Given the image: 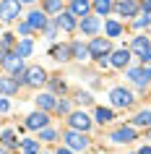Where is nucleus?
Instances as JSON below:
<instances>
[{"instance_id":"obj_5","label":"nucleus","mask_w":151,"mask_h":154,"mask_svg":"<svg viewBox=\"0 0 151 154\" xmlns=\"http://www.w3.org/2000/svg\"><path fill=\"white\" fill-rule=\"evenodd\" d=\"M68 125L76 131H83L86 133L89 128H91V118H89L86 112H68Z\"/></svg>"},{"instance_id":"obj_25","label":"nucleus","mask_w":151,"mask_h":154,"mask_svg":"<svg viewBox=\"0 0 151 154\" xmlns=\"http://www.w3.org/2000/svg\"><path fill=\"white\" fill-rule=\"evenodd\" d=\"M133 123H135V125H146V128H149V125H151V112H149V110L138 112V115L133 118Z\"/></svg>"},{"instance_id":"obj_21","label":"nucleus","mask_w":151,"mask_h":154,"mask_svg":"<svg viewBox=\"0 0 151 154\" xmlns=\"http://www.w3.org/2000/svg\"><path fill=\"white\" fill-rule=\"evenodd\" d=\"M91 8H94L99 16H107V13L112 11V0H94V5H91Z\"/></svg>"},{"instance_id":"obj_43","label":"nucleus","mask_w":151,"mask_h":154,"mask_svg":"<svg viewBox=\"0 0 151 154\" xmlns=\"http://www.w3.org/2000/svg\"><path fill=\"white\" fill-rule=\"evenodd\" d=\"M146 138H149V141H151V125H149V131H146Z\"/></svg>"},{"instance_id":"obj_44","label":"nucleus","mask_w":151,"mask_h":154,"mask_svg":"<svg viewBox=\"0 0 151 154\" xmlns=\"http://www.w3.org/2000/svg\"><path fill=\"white\" fill-rule=\"evenodd\" d=\"M18 3H34V0H18Z\"/></svg>"},{"instance_id":"obj_14","label":"nucleus","mask_w":151,"mask_h":154,"mask_svg":"<svg viewBox=\"0 0 151 154\" xmlns=\"http://www.w3.org/2000/svg\"><path fill=\"white\" fill-rule=\"evenodd\" d=\"M78 26H81V32H83V34H94V32H99V26H102V24H99V18H96V16H83Z\"/></svg>"},{"instance_id":"obj_37","label":"nucleus","mask_w":151,"mask_h":154,"mask_svg":"<svg viewBox=\"0 0 151 154\" xmlns=\"http://www.w3.org/2000/svg\"><path fill=\"white\" fill-rule=\"evenodd\" d=\"M52 89L55 91H65V84L63 81H52Z\"/></svg>"},{"instance_id":"obj_36","label":"nucleus","mask_w":151,"mask_h":154,"mask_svg":"<svg viewBox=\"0 0 151 154\" xmlns=\"http://www.w3.org/2000/svg\"><path fill=\"white\" fill-rule=\"evenodd\" d=\"M141 60H143V65H146V63H151V47H149V50H146V52L141 55Z\"/></svg>"},{"instance_id":"obj_3","label":"nucleus","mask_w":151,"mask_h":154,"mask_svg":"<svg viewBox=\"0 0 151 154\" xmlns=\"http://www.w3.org/2000/svg\"><path fill=\"white\" fill-rule=\"evenodd\" d=\"M21 16V3L18 0H0V18L3 21H16Z\"/></svg>"},{"instance_id":"obj_4","label":"nucleus","mask_w":151,"mask_h":154,"mask_svg":"<svg viewBox=\"0 0 151 154\" xmlns=\"http://www.w3.org/2000/svg\"><path fill=\"white\" fill-rule=\"evenodd\" d=\"M110 102H112V107H130L133 105V94L128 89H122V86H117V89L110 91Z\"/></svg>"},{"instance_id":"obj_27","label":"nucleus","mask_w":151,"mask_h":154,"mask_svg":"<svg viewBox=\"0 0 151 154\" xmlns=\"http://www.w3.org/2000/svg\"><path fill=\"white\" fill-rule=\"evenodd\" d=\"M104 29H107V34H110V37H120V34H122V26H120L117 21H107V24H104Z\"/></svg>"},{"instance_id":"obj_42","label":"nucleus","mask_w":151,"mask_h":154,"mask_svg":"<svg viewBox=\"0 0 151 154\" xmlns=\"http://www.w3.org/2000/svg\"><path fill=\"white\" fill-rule=\"evenodd\" d=\"M138 154H151V149H149V146H143V149H141Z\"/></svg>"},{"instance_id":"obj_18","label":"nucleus","mask_w":151,"mask_h":154,"mask_svg":"<svg viewBox=\"0 0 151 154\" xmlns=\"http://www.w3.org/2000/svg\"><path fill=\"white\" fill-rule=\"evenodd\" d=\"M57 26L63 29V32H73L76 29V18H73V13L68 11V13H60L57 16Z\"/></svg>"},{"instance_id":"obj_40","label":"nucleus","mask_w":151,"mask_h":154,"mask_svg":"<svg viewBox=\"0 0 151 154\" xmlns=\"http://www.w3.org/2000/svg\"><path fill=\"white\" fill-rule=\"evenodd\" d=\"M44 32H47V37H55V26H52V24L44 26Z\"/></svg>"},{"instance_id":"obj_41","label":"nucleus","mask_w":151,"mask_h":154,"mask_svg":"<svg viewBox=\"0 0 151 154\" xmlns=\"http://www.w3.org/2000/svg\"><path fill=\"white\" fill-rule=\"evenodd\" d=\"M141 8H143V11H151V0H143V3H141Z\"/></svg>"},{"instance_id":"obj_30","label":"nucleus","mask_w":151,"mask_h":154,"mask_svg":"<svg viewBox=\"0 0 151 154\" xmlns=\"http://www.w3.org/2000/svg\"><path fill=\"white\" fill-rule=\"evenodd\" d=\"M52 138H55V131L52 128H47V125L39 128V141H52Z\"/></svg>"},{"instance_id":"obj_20","label":"nucleus","mask_w":151,"mask_h":154,"mask_svg":"<svg viewBox=\"0 0 151 154\" xmlns=\"http://www.w3.org/2000/svg\"><path fill=\"white\" fill-rule=\"evenodd\" d=\"M37 105H39V110H55L57 99L52 97V94H39V97H37Z\"/></svg>"},{"instance_id":"obj_6","label":"nucleus","mask_w":151,"mask_h":154,"mask_svg":"<svg viewBox=\"0 0 151 154\" xmlns=\"http://www.w3.org/2000/svg\"><path fill=\"white\" fill-rule=\"evenodd\" d=\"M24 81L29 84V86H42V84L47 81V73L42 71L39 65H34V68H26V71H24Z\"/></svg>"},{"instance_id":"obj_11","label":"nucleus","mask_w":151,"mask_h":154,"mask_svg":"<svg viewBox=\"0 0 151 154\" xmlns=\"http://www.w3.org/2000/svg\"><path fill=\"white\" fill-rule=\"evenodd\" d=\"M112 141L115 144H130V141H135V131L130 125H122V128H117L112 133Z\"/></svg>"},{"instance_id":"obj_35","label":"nucleus","mask_w":151,"mask_h":154,"mask_svg":"<svg viewBox=\"0 0 151 154\" xmlns=\"http://www.w3.org/2000/svg\"><path fill=\"white\" fill-rule=\"evenodd\" d=\"M78 102L81 105H91V97H89V94H78Z\"/></svg>"},{"instance_id":"obj_1","label":"nucleus","mask_w":151,"mask_h":154,"mask_svg":"<svg viewBox=\"0 0 151 154\" xmlns=\"http://www.w3.org/2000/svg\"><path fill=\"white\" fill-rule=\"evenodd\" d=\"M0 63H3V68L5 71L13 73V79H16L18 84L24 81V57L18 55V52H11V50H5V52H0Z\"/></svg>"},{"instance_id":"obj_13","label":"nucleus","mask_w":151,"mask_h":154,"mask_svg":"<svg viewBox=\"0 0 151 154\" xmlns=\"http://www.w3.org/2000/svg\"><path fill=\"white\" fill-rule=\"evenodd\" d=\"M128 60H130V50H115L112 52V57H110V65H115V68H125L128 65Z\"/></svg>"},{"instance_id":"obj_9","label":"nucleus","mask_w":151,"mask_h":154,"mask_svg":"<svg viewBox=\"0 0 151 154\" xmlns=\"http://www.w3.org/2000/svg\"><path fill=\"white\" fill-rule=\"evenodd\" d=\"M47 123H50L47 112H44V110H39V112H32L29 118H26V128H29V131H39V128H44Z\"/></svg>"},{"instance_id":"obj_24","label":"nucleus","mask_w":151,"mask_h":154,"mask_svg":"<svg viewBox=\"0 0 151 154\" xmlns=\"http://www.w3.org/2000/svg\"><path fill=\"white\" fill-rule=\"evenodd\" d=\"M52 57H55V60H71V47H68V45H63V47H55L52 50Z\"/></svg>"},{"instance_id":"obj_19","label":"nucleus","mask_w":151,"mask_h":154,"mask_svg":"<svg viewBox=\"0 0 151 154\" xmlns=\"http://www.w3.org/2000/svg\"><path fill=\"white\" fill-rule=\"evenodd\" d=\"M18 81L16 79H0V94H16Z\"/></svg>"},{"instance_id":"obj_12","label":"nucleus","mask_w":151,"mask_h":154,"mask_svg":"<svg viewBox=\"0 0 151 154\" xmlns=\"http://www.w3.org/2000/svg\"><path fill=\"white\" fill-rule=\"evenodd\" d=\"M29 26H32L34 32L44 29V26H47V13H44V11H32V13H29Z\"/></svg>"},{"instance_id":"obj_10","label":"nucleus","mask_w":151,"mask_h":154,"mask_svg":"<svg viewBox=\"0 0 151 154\" xmlns=\"http://www.w3.org/2000/svg\"><path fill=\"white\" fill-rule=\"evenodd\" d=\"M128 76H130L138 86H146V84L151 81V68H146V65H143V68H130Z\"/></svg>"},{"instance_id":"obj_34","label":"nucleus","mask_w":151,"mask_h":154,"mask_svg":"<svg viewBox=\"0 0 151 154\" xmlns=\"http://www.w3.org/2000/svg\"><path fill=\"white\" fill-rule=\"evenodd\" d=\"M34 29L32 26H29V21H24V24H18V34H21V37H26V34H32Z\"/></svg>"},{"instance_id":"obj_29","label":"nucleus","mask_w":151,"mask_h":154,"mask_svg":"<svg viewBox=\"0 0 151 154\" xmlns=\"http://www.w3.org/2000/svg\"><path fill=\"white\" fill-rule=\"evenodd\" d=\"M110 120H112V110L99 107V110H96V123H110Z\"/></svg>"},{"instance_id":"obj_8","label":"nucleus","mask_w":151,"mask_h":154,"mask_svg":"<svg viewBox=\"0 0 151 154\" xmlns=\"http://www.w3.org/2000/svg\"><path fill=\"white\" fill-rule=\"evenodd\" d=\"M115 8H117V13H120V16L133 18V16H138V8H141V3H138V0H120Z\"/></svg>"},{"instance_id":"obj_2","label":"nucleus","mask_w":151,"mask_h":154,"mask_svg":"<svg viewBox=\"0 0 151 154\" xmlns=\"http://www.w3.org/2000/svg\"><path fill=\"white\" fill-rule=\"evenodd\" d=\"M63 141H65L68 149H73V152H81V149H86V146H89V136L83 133V131H76V128H68V131H65Z\"/></svg>"},{"instance_id":"obj_32","label":"nucleus","mask_w":151,"mask_h":154,"mask_svg":"<svg viewBox=\"0 0 151 154\" xmlns=\"http://www.w3.org/2000/svg\"><path fill=\"white\" fill-rule=\"evenodd\" d=\"M13 47V37L11 34H3V47H0V52H5V50Z\"/></svg>"},{"instance_id":"obj_38","label":"nucleus","mask_w":151,"mask_h":154,"mask_svg":"<svg viewBox=\"0 0 151 154\" xmlns=\"http://www.w3.org/2000/svg\"><path fill=\"white\" fill-rule=\"evenodd\" d=\"M0 112H8V99L0 97Z\"/></svg>"},{"instance_id":"obj_28","label":"nucleus","mask_w":151,"mask_h":154,"mask_svg":"<svg viewBox=\"0 0 151 154\" xmlns=\"http://www.w3.org/2000/svg\"><path fill=\"white\" fill-rule=\"evenodd\" d=\"M63 8V0H44V13H57Z\"/></svg>"},{"instance_id":"obj_31","label":"nucleus","mask_w":151,"mask_h":154,"mask_svg":"<svg viewBox=\"0 0 151 154\" xmlns=\"http://www.w3.org/2000/svg\"><path fill=\"white\" fill-rule=\"evenodd\" d=\"M149 24H151V16H141V18H135V21H133L135 29H143V26H149Z\"/></svg>"},{"instance_id":"obj_39","label":"nucleus","mask_w":151,"mask_h":154,"mask_svg":"<svg viewBox=\"0 0 151 154\" xmlns=\"http://www.w3.org/2000/svg\"><path fill=\"white\" fill-rule=\"evenodd\" d=\"M57 154H76V152H73V149H68V146H60V149H57Z\"/></svg>"},{"instance_id":"obj_17","label":"nucleus","mask_w":151,"mask_h":154,"mask_svg":"<svg viewBox=\"0 0 151 154\" xmlns=\"http://www.w3.org/2000/svg\"><path fill=\"white\" fill-rule=\"evenodd\" d=\"M71 55L76 57V60H86V57H91V52H89V45H83V42H73V45H71Z\"/></svg>"},{"instance_id":"obj_23","label":"nucleus","mask_w":151,"mask_h":154,"mask_svg":"<svg viewBox=\"0 0 151 154\" xmlns=\"http://www.w3.org/2000/svg\"><path fill=\"white\" fill-rule=\"evenodd\" d=\"M32 50H34V45H32V39H29V37H24V39L16 45V52H18L21 57H26L29 52H32Z\"/></svg>"},{"instance_id":"obj_16","label":"nucleus","mask_w":151,"mask_h":154,"mask_svg":"<svg viewBox=\"0 0 151 154\" xmlns=\"http://www.w3.org/2000/svg\"><path fill=\"white\" fill-rule=\"evenodd\" d=\"M149 47H151V39H149V37H135V39H133V45H130V52H135V55L141 57Z\"/></svg>"},{"instance_id":"obj_7","label":"nucleus","mask_w":151,"mask_h":154,"mask_svg":"<svg viewBox=\"0 0 151 154\" xmlns=\"http://www.w3.org/2000/svg\"><path fill=\"white\" fill-rule=\"evenodd\" d=\"M89 52H91V57H104L110 55V39H102V37H94L91 39V45H89Z\"/></svg>"},{"instance_id":"obj_26","label":"nucleus","mask_w":151,"mask_h":154,"mask_svg":"<svg viewBox=\"0 0 151 154\" xmlns=\"http://www.w3.org/2000/svg\"><path fill=\"white\" fill-rule=\"evenodd\" d=\"M0 141H3V146H16L18 144L13 131H3V133H0Z\"/></svg>"},{"instance_id":"obj_33","label":"nucleus","mask_w":151,"mask_h":154,"mask_svg":"<svg viewBox=\"0 0 151 154\" xmlns=\"http://www.w3.org/2000/svg\"><path fill=\"white\" fill-rule=\"evenodd\" d=\"M55 112L68 115V112H71V105H68V102H57V105H55Z\"/></svg>"},{"instance_id":"obj_22","label":"nucleus","mask_w":151,"mask_h":154,"mask_svg":"<svg viewBox=\"0 0 151 154\" xmlns=\"http://www.w3.org/2000/svg\"><path fill=\"white\" fill-rule=\"evenodd\" d=\"M21 149H24V154H39V141L24 138V141H21Z\"/></svg>"},{"instance_id":"obj_15","label":"nucleus","mask_w":151,"mask_h":154,"mask_svg":"<svg viewBox=\"0 0 151 154\" xmlns=\"http://www.w3.org/2000/svg\"><path fill=\"white\" fill-rule=\"evenodd\" d=\"M89 11H91L89 0H71V13L73 16H89Z\"/></svg>"}]
</instances>
